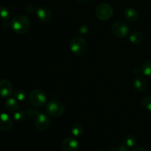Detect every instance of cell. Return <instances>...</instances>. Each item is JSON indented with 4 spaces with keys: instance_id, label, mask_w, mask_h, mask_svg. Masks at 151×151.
Segmentation results:
<instances>
[{
    "instance_id": "1",
    "label": "cell",
    "mask_w": 151,
    "mask_h": 151,
    "mask_svg": "<svg viewBox=\"0 0 151 151\" xmlns=\"http://www.w3.org/2000/svg\"><path fill=\"white\" fill-rule=\"evenodd\" d=\"M10 27L16 33L22 35L29 30L30 27V21L25 15H16L11 19Z\"/></svg>"
},
{
    "instance_id": "2",
    "label": "cell",
    "mask_w": 151,
    "mask_h": 151,
    "mask_svg": "<svg viewBox=\"0 0 151 151\" xmlns=\"http://www.w3.org/2000/svg\"><path fill=\"white\" fill-rule=\"evenodd\" d=\"M46 111L49 116L57 118L62 116L65 111V106L60 100H52L49 102L46 106Z\"/></svg>"
},
{
    "instance_id": "3",
    "label": "cell",
    "mask_w": 151,
    "mask_h": 151,
    "mask_svg": "<svg viewBox=\"0 0 151 151\" xmlns=\"http://www.w3.org/2000/svg\"><path fill=\"white\" fill-rule=\"evenodd\" d=\"M47 96L46 93L41 89H34L30 91L27 97L28 102L32 106L40 108L44 106L47 102Z\"/></svg>"
},
{
    "instance_id": "4",
    "label": "cell",
    "mask_w": 151,
    "mask_h": 151,
    "mask_svg": "<svg viewBox=\"0 0 151 151\" xmlns=\"http://www.w3.org/2000/svg\"><path fill=\"white\" fill-rule=\"evenodd\" d=\"M69 49L75 55H83L86 52L88 44L83 38L76 36L71 40L69 43Z\"/></svg>"
},
{
    "instance_id": "5",
    "label": "cell",
    "mask_w": 151,
    "mask_h": 151,
    "mask_svg": "<svg viewBox=\"0 0 151 151\" xmlns=\"http://www.w3.org/2000/svg\"><path fill=\"white\" fill-rule=\"evenodd\" d=\"M95 13L100 20L107 21L110 19L113 15V8L107 3H102L97 7Z\"/></svg>"
},
{
    "instance_id": "6",
    "label": "cell",
    "mask_w": 151,
    "mask_h": 151,
    "mask_svg": "<svg viewBox=\"0 0 151 151\" xmlns=\"http://www.w3.org/2000/svg\"><path fill=\"white\" fill-rule=\"evenodd\" d=\"M111 32L115 36L118 38H124L129 33V26L122 21L115 22L111 25Z\"/></svg>"
},
{
    "instance_id": "7",
    "label": "cell",
    "mask_w": 151,
    "mask_h": 151,
    "mask_svg": "<svg viewBox=\"0 0 151 151\" xmlns=\"http://www.w3.org/2000/svg\"><path fill=\"white\" fill-rule=\"evenodd\" d=\"M51 125V120L50 118L43 113H39L35 117V126L39 131H47Z\"/></svg>"
},
{
    "instance_id": "8",
    "label": "cell",
    "mask_w": 151,
    "mask_h": 151,
    "mask_svg": "<svg viewBox=\"0 0 151 151\" xmlns=\"http://www.w3.org/2000/svg\"><path fill=\"white\" fill-rule=\"evenodd\" d=\"M35 13L38 19L43 23H50L52 19V13L47 6H39L35 10Z\"/></svg>"
},
{
    "instance_id": "9",
    "label": "cell",
    "mask_w": 151,
    "mask_h": 151,
    "mask_svg": "<svg viewBox=\"0 0 151 151\" xmlns=\"http://www.w3.org/2000/svg\"><path fill=\"white\" fill-rule=\"evenodd\" d=\"M13 94V85L8 80H1L0 81V97L9 98Z\"/></svg>"
},
{
    "instance_id": "10",
    "label": "cell",
    "mask_w": 151,
    "mask_h": 151,
    "mask_svg": "<svg viewBox=\"0 0 151 151\" xmlns=\"http://www.w3.org/2000/svg\"><path fill=\"white\" fill-rule=\"evenodd\" d=\"M61 148L63 151H78L79 142L75 137H68L63 140Z\"/></svg>"
},
{
    "instance_id": "11",
    "label": "cell",
    "mask_w": 151,
    "mask_h": 151,
    "mask_svg": "<svg viewBox=\"0 0 151 151\" xmlns=\"http://www.w3.org/2000/svg\"><path fill=\"white\" fill-rule=\"evenodd\" d=\"M13 121L12 118L6 113L0 114V131H7L12 128Z\"/></svg>"
},
{
    "instance_id": "12",
    "label": "cell",
    "mask_w": 151,
    "mask_h": 151,
    "mask_svg": "<svg viewBox=\"0 0 151 151\" xmlns=\"http://www.w3.org/2000/svg\"><path fill=\"white\" fill-rule=\"evenodd\" d=\"M134 88L137 90V91H143L147 88V81L144 77L138 76L134 80L133 83Z\"/></svg>"
},
{
    "instance_id": "13",
    "label": "cell",
    "mask_w": 151,
    "mask_h": 151,
    "mask_svg": "<svg viewBox=\"0 0 151 151\" xmlns=\"http://www.w3.org/2000/svg\"><path fill=\"white\" fill-rule=\"evenodd\" d=\"M124 17L127 21L130 22H134L138 19L139 13L135 8L133 7H127L123 12Z\"/></svg>"
},
{
    "instance_id": "14",
    "label": "cell",
    "mask_w": 151,
    "mask_h": 151,
    "mask_svg": "<svg viewBox=\"0 0 151 151\" xmlns=\"http://www.w3.org/2000/svg\"><path fill=\"white\" fill-rule=\"evenodd\" d=\"M4 107L8 111L14 113L16 111L19 110V106L18 103V100L11 97L7 98L4 102Z\"/></svg>"
},
{
    "instance_id": "15",
    "label": "cell",
    "mask_w": 151,
    "mask_h": 151,
    "mask_svg": "<svg viewBox=\"0 0 151 151\" xmlns=\"http://www.w3.org/2000/svg\"><path fill=\"white\" fill-rule=\"evenodd\" d=\"M145 36L142 32H134L129 35V41L134 44H142L144 41Z\"/></svg>"
},
{
    "instance_id": "16",
    "label": "cell",
    "mask_w": 151,
    "mask_h": 151,
    "mask_svg": "<svg viewBox=\"0 0 151 151\" xmlns=\"http://www.w3.org/2000/svg\"><path fill=\"white\" fill-rule=\"evenodd\" d=\"M122 143H123L127 147L131 149L136 146V144H137V139H136L135 137H134V135H132V134H128V135H127L126 137H125Z\"/></svg>"
},
{
    "instance_id": "17",
    "label": "cell",
    "mask_w": 151,
    "mask_h": 151,
    "mask_svg": "<svg viewBox=\"0 0 151 151\" xmlns=\"http://www.w3.org/2000/svg\"><path fill=\"white\" fill-rule=\"evenodd\" d=\"M83 126L82 125H81V124L78 123L72 125V128H71V133L75 137H80L81 135H82L83 133Z\"/></svg>"
},
{
    "instance_id": "18",
    "label": "cell",
    "mask_w": 151,
    "mask_h": 151,
    "mask_svg": "<svg viewBox=\"0 0 151 151\" xmlns=\"http://www.w3.org/2000/svg\"><path fill=\"white\" fill-rule=\"evenodd\" d=\"M10 17V12L7 7H4V6H0V19L1 21H6L8 20Z\"/></svg>"
},
{
    "instance_id": "19",
    "label": "cell",
    "mask_w": 151,
    "mask_h": 151,
    "mask_svg": "<svg viewBox=\"0 0 151 151\" xmlns=\"http://www.w3.org/2000/svg\"><path fill=\"white\" fill-rule=\"evenodd\" d=\"M142 72L145 76L151 78V60H147L142 66Z\"/></svg>"
},
{
    "instance_id": "20",
    "label": "cell",
    "mask_w": 151,
    "mask_h": 151,
    "mask_svg": "<svg viewBox=\"0 0 151 151\" xmlns=\"http://www.w3.org/2000/svg\"><path fill=\"white\" fill-rule=\"evenodd\" d=\"M27 116V113L24 111H16V112H14V114H13V119L15 121L18 122H22V121L26 119V117Z\"/></svg>"
},
{
    "instance_id": "21",
    "label": "cell",
    "mask_w": 151,
    "mask_h": 151,
    "mask_svg": "<svg viewBox=\"0 0 151 151\" xmlns=\"http://www.w3.org/2000/svg\"><path fill=\"white\" fill-rule=\"evenodd\" d=\"M13 95H14V98L16 99L18 101H24L27 98V97L26 91L22 89L16 90L13 93Z\"/></svg>"
},
{
    "instance_id": "22",
    "label": "cell",
    "mask_w": 151,
    "mask_h": 151,
    "mask_svg": "<svg viewBox=\"0 0 151 151\" xmlns=\"http://www.w3.org/2000/svg\"><path fill=\"white\" fill-rule=\"evenodd\" d=\"M142 104L146 110L151 111V96H148V97H145V98H143Z\"/></svg>"
},
{
    "instance_id": "23",
    "label": "cell",
    "mask_w": 151,
    "mask_h": 151,
    "mask_svg": "<svg viewBox=\"0 0 151 151\" xmlns=\"http://www.w3.org/2000/svg\"><path fill=\"white\" fill-rule=\"evenodd\" d=\"M75 1L81 4H87V3H88L90 0H75Z\"/></svg>"
},
{
    "instance_id": "24",
    "label": "cell",
    "mask_w": 151,
    "mask_h": 151,
    "mask_svg": "<svg viewBox=\"0 0 151 151\" xmlns=\"http://www.w3.org/2000/svg\"><path fill=\"white\" fill-rule=\"evenodd\" d=\"M133 151H147V150L142 147H134Z\"/></svg>"
},
{
    "instance_id": "25",
    "label": "cell",
    "mask_w": 151,
    "mask_h": 151,
    "mask_svg": "<svg viewBox=\"0 0 151 151\" xmlns=\"http://www.w3.org/2000/svg\"><path fill=\"white\" fill-rule=\"evenodd\" d=\"M94 151H103V150H94Z\"/></svg>"
}]
</instances>
